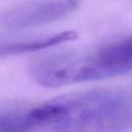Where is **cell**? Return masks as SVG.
Returning <instances> with one entry per match:
<instances>
[{
  "mask_svg": "<svg viewBox=\"0 0 132 132\" xmlns=\"http://www.w3.org/2000/svg\"><path fill=\"white\" fill-rule=\"evenodd\" d=\"M78 5V0H51L30 3L6 13L2 18V23L12 29L40 26L67 16Z\"/></svg>",
  "mask_w": 132,
  "mask_h": 132,
  "instance_id": "obj_2",
  "label": "cell"
},
{
  "mask_svg": "<svg viewBox=\"0 0 132 132\" xmlns=\"http://www.w3.org/2000/svg\"><path fill=\"white\" fill-rule=\"evenodd\" d=\"M76 37H77L76 32L68 30V31H63V32L51 35V36H44V37H40L33 40L0 43V57L31 53V52L53 47L61 43L74 40Z\"/></svg>",
  "mask_w": 132,
  "mask_h": 132,
  "instance_id": "obj_3",
  "label": "cell"
},
{
  "mask_svg": "<svg viewBox=\"0 0 132 132\" xmlns=\"http://www.w3.org/2000/svg\"><path fill=\"white\" fill-rule=\"evenodd\" d=\"M131 37H132V36H131Z\"/></svg>",
  "mask_w": 132,
  "mask_h": 132,
  "instance_id": "obj_4",
  "label": "cell"
},
{
  "mask_svg": "<svg viewBox=\"0 0 132 132\" xmlns=\"http://www.w3.org/2000/svg\"><path fill=\"white\" fill-rule=\"evenodd\" d=\"M132 129V100L113 91L59 96L0 117L2 131H122Z\"/></svg>",
  "mask_w": 132,
  "mask_h": 132,
  "instance_id": "obj_1",
  "label": "cell"
}]
</instances>
